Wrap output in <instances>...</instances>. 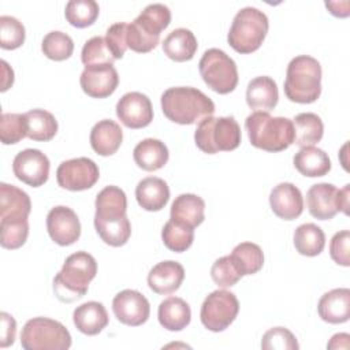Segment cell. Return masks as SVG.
Instances as JSON below:
<instances>
[{"mask_svg":"<svg viewBox=\"0 0 350 350\" xmlns=\"http://www.w3.org/2000/svg\"><path fill=\"white\" fill-rule=\"evenodd\" d=\"M94 206V228L98 237L109 246H123L131 235L126 193L118 186H105L97 194Z\"/></svg>","mask_w":350,"mask_h":350,"instance_id":"obj_1","label":"cell"},{"mask_svg":"<svg viewBox=\"0 0 350 350\" xmlns=\"http://www.w3.org/2000/svg\"><path fill=\"white\" fill-rule=\"evenodd\" d=\"M160 103L165 118L178 124H193L215 112L213 101L201 90L190 86L167 89Z\"/></svg>","mask_w":350,"mask_h":350,"instance_id":"obj_2","label":"cell"},{"mask_svg":"<svg viewBox=\"0 0 350 350\" xmlns=\"http://www.w3.org/2000/svg\"><path fill=\"white\" fill-rule=\"evenodd\" d=\"M97 273V262L88 252L70 254L53 279V291L59 301L74 302L88 293L89 283Z\"/></svg>","mask_w":350,"mask_h":350,"instance_id":"obj_3","label":"cell"},{"mask_svg":"<svg viewBox=\"0 0 350 350\" xmlns=\"http://www.w3.org/2000/svg\"><path fill=\"white\" fill-rule=\"evenodd\" d=\"M250 144L267 152H282L294 144L293 120L271 116L268 112H253L245 120Z\"/></svg>","mask_w":350,"mask_h":350,"instance_id":"obj_4","label":"cell"},{"mask_svg":"<svg viewBox=\"0 0 350 350\" xmlns=\"http://www.w3.org/2000/svg\"><path fill=\"white\" fill-rule=\"evenodd\" d=\"M284 94L293 103L310 104L321 94V66L309 55L290 60L284 79Z\"/></svg>","mask_w":350,"mask_h":350,"instance_id":"obj_5","label":"cell"},{"mask_svg":"<svg viewBox=\"0 0 350 350\" xmlns=\"http://www.w3.org/2000/svg\"><path fill=\"white\" fill-rule=\"evenodd\" d=\"M171 22V11L161 3L146 5L139 15L127 25V48L138 53H146L157 46L160 34Z\"/></svg>","mask_w":350,"mask_h":350,"instance_id":"obj_6","label":"cell"},{"mask_svg":"<svg viewBox=\"0 0 350 350\" xmlns=\"http://www.w3.org/2000/svg\"><path fill=\"white\" fill-rule=\"evenodd\" d=\"M268 27V16L262 11L256 7H243L232 19L227 41L238 53H252L261 46Z\"/></svg>","mask_w":350,"mask_h":350,"instance_id":"obj_7","label":"cell"},{"mask_svg":"<svg viewBox=\"0 0 350 350\" xmlns=\"http://www.w3.org/2000/svg\"><path fill=\"white\" fill-rule=\"evenodd\" d=\"M241 138V127L234 116H208L198 123L194 133L197 148L208 154L234 150Z\"/></svg>","mask_w":350,"mask_h":350,"instance_id":"obj_8","label":"cell"},{"mask_svg":"<svg viewBox=\"0 0 350 350\" xmlns=\"http://www.w3.org/2000/svg\"><path fill=\"white\" fill-rule=\"evenodd\" d=\"M21 345L25 350H67L71 346V335L56 320L34 317L23 325Z\"/></svg>","mask_w":350,"mask_h":350,"instance_id":"obj_9","label":"cell"},{"mask_svg":"<svg viewBox=\"0 0 350 350\" xmlns=\"http://www.w3.org/2000/svg\"><path fill=\"white\" fill-rule=\"evenodd\" d=\"M198 68L206 86L219 94L231 93L238 85L235 62L219 48L206 49L200 59Z\"/></svg>","mask_w":350,"mask_h":350,"instance_id":"obj_10","label":"cell"},{"mask_svg":"<svg viewBox=\"0 0 350 350\" xmlns=\"http://www.w3.org/2000/svg\"><path fill=\"white\" fill-rule=\"evenodd\" d=\"M239 312V302L234 293L215 290L204 299L200 319L202 325L212 332H221L230 327Z\"/></svg>","mask_w":350,"mask_h":350,"instance_id":"obj_11","label":"cell"},{"mask_svg":"<svg viewBox=\"0 0 350 350\" xmlns=\"http://www.w3.org/2000/svg\"><path fill=\"white\" fill-rule=\"evenodd\" d=\"M100 178V170L97 164L88 157L70 159L56 170V179L60 187L71 191H81L90 189Z\"/></svg>","mask_w":350,"mask_h":350,"instance_id":"obj_12","label":"cell"},{"mask_svg":"<svg viewBox=\"0 0 350 350\" xmlns=\"http://www.w3.org/2000/svg\"><path fill=\"white\" fill-rule=\"evenodd\" d=\"M49 168V159L41 150L31 148L21 150L12 161L14 175L31 187L42 186L48 180Z\"/></svg>","mask_w":350,"mask_h":350,"instance_id":"obj_13","label":"cell"},{"mask_svg":"<svg viewBox=\"0 0 350 350\" xmlns=\"http://www.w3.org/2000/svg\"><path fill=\"white\" fill-rule=\"evenodd\" d=\"M112 310L122 324L138 327L149 319L150 305L146 297L139 291L126 288L113 297Z\"/></svg>","mask_w":350,"mask_h":350,"instance_id":"obj_14","label":"cell"},{"mask_svg":"<svg viewBox=\"0 0 350 350\" xmlns=\"http://www.w3.org/2000/svg\"><path fill=\"white\" fill-rule=\"evenodd\" d=\"M46 230L51 239L60 246H70L81 237V223L77 213L64 205H57L48 212Z\"/></svg>","mask_w":350,"mask_h":350,"instance_id":"obj_15","label":"cell"},{"mask_svg":"<svg viewBox=\"0 0 350 350\" xmlns=\"http://www.w3.org/2000/svg\"><path fill=\"white\" fill-rule=\"evenodd\" d=\"M116 116L129 129H142L153 120L149 97L139 92H129L116 103Z\"/></svg>","mask_w":350,"mask_h":350,"instance_id":"obj_16","label":"cell"},{"mask_svg":"<svg viewBox=\"0 0 350 350\" xmlns=\"http://www.w3.org/2000/svg\"><path fill=\"white\" fill-rule=\"evenodd\" d=\"M82 90L93 98H105L111 96L119 83V75L113 64H101L85 67L79 77Z\"/></svg>","mask_w":350,"mask_h":350,"instance_id":"obj_17","label":"cell"},{"mask_svg":"<svg viewBox=\"0 0 350 350\" xmlns=\"http://www.w3.org/2000/svg\"><path fill=\"white\" fill-rule=\"evenodd\" d=\"M269 205L278 217L283 220H294L301 216L304 211V198L295 185L282 182L271 190Z\"/></svg>","mask_w":350,"mask_h":350,"instance_id":"obj_18","label":"cell"},{"mask_svg":"<svg viewBox=\"0 0 350 350\" xmlns=\"http://www.w3.org/2000/svg\"><path fill=\"white\" fill-rule=\"evenodd\" d=\"M309 213L319 220H329L339 212L338 189L332 183H316L306 193Z\"/></svg>","mask_w":350,"mask_h":350,"instance_id":"obj_19","label":"cell"},{"mask_svg":"<svg viewBox=\"0 0 350 350\" xmlns=\"http://www.w3.org/2000/svg\"><path fill=\"white\" fill-rule=\"evenodd\" d=\"M185 279V269L178 261L167 260L156 264L148 273L150 290L160 295L175 293Z\"/></svg>","mask_w":350,"mask_h":350,"instance_id":"obj_20","label":"cell"},{"mask_svg":"<svg viewBox=\"0 0 350 350\" xmlns=\"http://www.w3.org/2000/svg\"><path fill=\"white\" fill-rule=\"evenodd\" d=\"M317 312L325 323H346L350 317V290L342 287L323 294L317 305Z\"/></svg>","mask_w":350,"mask_h":350,"instance_id":"obj_21","label":"cell"},{"mask_svg":"<svg viewBox=\"0 0 350 350\" xmlns=\"http://www.w3.org/2000/svg\"><path fill=\"white\" fill-rule=\"evenodd\" d=\"M279 100L276 82L267 75L253 78L246 88V103L254 112L272 111Z\"/></svg>","mask_w":350,"mask_h":350,"instance_id":"obj_22","label":"cell"},{"mask_svg":"<svg viewBox=\"0 0 350 350\" xmlns=\"http://www.w3.org/2000/svg\"><path fill=\"white\" fill-rule=\"evenodd\" d=\"M170 215L172 221L196 228L205 219V201L197 194H179L171 205Z\"/></svg>","mask_w":350,"mask_h":350,"instance_id":"obj_23","label":"cell"},{"mask_svg":"<svg viewBox=\"0 0 350 350\" xmlns=\"http://www.w3.org/2000/svg\"><path fill=\"white\" fill-rule=\"evenodd\" d=\"M138 205L149 212L161 211L170 200V187L167 182L157 176H148L138 182L135 187Z\"/></svg>","mask_w":350,"mask_h":350,"instance_id":"obj_24","label":"cell"},{"mask_svg":"<svg viewBox=\"0 0 350 350\" xmlns=\"http://www.w3.org/2000/svg\"><path fill=\"white\" fill-rule=\"evenodd\" d=\"M72 320L79 332L93 336L100 334L108 325L109 317L101 302L89 301L75 308Z\"/></svg>","mask_w":350,"mask_h":350,"instance_id":"obj_25","label":"cell"},{"mask_svg":"<svg viewBox=\"0 0 350 350\" xmlns=\"http://www.w3.org/2000/svg\"><path fill=\"white\" fill-rule=\"evenodd\" d=\"M122 141L123 130L111 119H103L92 127L90 145L92 149L100 156H111L116 153L122 145Z\"/></svg>","mask_w":350,"mask_h":350,"instance_id":"obj_26","label":"cell"},{"mask_svg":"<svg viewBox=\"0 0 350 350\" xmlns=\"http://www.w3.org/2000/svg\"><path fill=\"white\" fill-rule=\"evenodd\" d=\"M135 164L144 171H157L163 168L170 157L167 145L156 138H145L133 150Z\"/></svg>","mask_w":350,"mask_h":350,"instance_id":"obj_27","label":"cell"},{"mask_svg":"<svg viewBox=\"0 0 350 350\" xmlns=\"http://www.w3.org/2000/svg\"><path fill=\"white\" fill-rule=\"evenodd\" d=\"M159 323L168 331H182L190 324L191 310L189 304L179 297H170L160 302Z\"/></svg>","mask_w":350,"mask_h":350,"instance_id":"obj_28","label":"cell"},{"mask_svg":"<svg viewBox=\"0 0 350 350\" xmlns=\"http://www.w3.org/2000/svg\"><path fill=\"white\" fill-rule=\"evenodd\" d=\"M197 38L191 30L186 27L172 30L163 41L164 53L174 62L191 60L197 52Z\"/></svg>","mask_w":350,"mask_h":350,"instance_id":"obj_29","label":"cell"},{"mask_svg":"<svg viewBox=\"0 0 350 350\" xmlns=\"http://www.w3.org/2000/svg\"><path fill=\"white\" fill-rule=\"evenodd\" d=\"M293 161L297 171L309 178L324 176L331 171V160L328 154L320 148H301L295 153Z\"/></svg>","mask_w":350,"mask_h":350,"instance_id":"obj_30","label":"cell"},{"mask_svg":"<svg viewBox=\"0 0 350 350\" xmlns=\"http://www.w3.org/2000/svg\"><path fill=\"white\" fill-rule=\"evenodd\" d=\"M31 201L22 189L0 183V219L3 217H29Z\"/></svg>","mask_w":350,"mask_h":350,"instance_id":"obj_31","label":"cell"},{"mask_svg":"<svg viewBox=\"0 0 350 350\" xmlns=\"http://www.w3.org/2000/svg\"><path fill=\"white\" fill-rule=\"evenodd\" d=\"M294 144L305 148L320 142L324 134V124L319 115L313 112H301L293 119Z\"/></svg>","mask_w":350,"mask_h":350,"instance_id":"obj_32","label":"cell"},{"mask_svg":"<svg viewBox=\"0 0 350 350\" xmlns=\"http://www.w3.org/2000/svg\"><path fill=\"white\" fill-rule=\"evenodd\" d=\"M294 246L302 256H319L325 246V234L314 223L301 224L294 231Z\"/></svg>","mask_w":350,"mask_h":350,"instance_id":"obj_33","label":"cell"},{"mask_svg":"<svg viewBox=\"0 0 350 350\" xmlns=\"http://www.w3.org/2000/svg\"><path fill=\"white\" fill-rule=\"evenodd\" d=\"M230 258L242 276L257 273L264 265V253L261 247L253 242H242L237 245L232 249Z\"/></svg>","mask_w":350,"mask_h":350,"instance_id":"obj_34","label":"cell"},{"mask_svg":"<svg viewBox=\"0 0 350 350\" xmlns=\"http://www.w3.org/2000/svg\"><path fill=\"white\" fill-rule=\"evenodd\" d=\"M27 124V137L33 141H49L57 133L56 118L41 108L31 109L25 113Z\"/></svg>","mask_w":350,"mask_h":350,"instance_id":"obj_35","label":"cell"},{"mask_svg":"<svg viewBox=\"0 0 350 350\" xmlns=\"http://www.w3.org/2000/svg\"><path fill=\"white\" fill-rule=\"evenodd\" d=\"M0 245L4 249H19L25 245L29 235L27 217H3L0 219Z\"/></svg>","mask_w":350,"mask_h":350,"instance_id":"obj_36","label":"cell"},{"mask_svg":"<svg viewBox=\"0 0 350 350\" xmlns=\"http://www.w3.org/2000/svg\"><path fill=\"white\" fill-rule=\"evenodd\" d=\"M100 7L94 0H70L64 8L67 22L78 29L93 25L98 16Z\"/></svg>","mask_w":350,"mask_h":350,"instance_id":"obj_37","label":"cell"},{"mask_svg":"<svg viewBox=\"0 0 350 350\" xmlns=\"http://www.w3.org/2000/svg\"><path fill=\"white\" fill-rule=\"evenodd\" d=\"M41 51L48 59L62 62L72 55L74 41L67 33L52 30L42 38Z\"/></svg>","mask_w":350,"mask_h":350,"instance_id":"obj_38","label":"cell"},{"mask_svg":"<svg viewBox=\"0 0 350 350\" xmlns=\"http://www.w3.org/2000/svg\"><path fill=\"white\" fill-rule=\"evenodd\" d=\"M161 239L167 249L182 253L191 246L194 241V228L178 224L170 219L161 230Z\"/></svg>","mask_w":350,"mask_h":350,"instance_id":"obj_39","label":"cell"},{"mask_svg":"<svg viewBox=\"0 0 350 350\" xmlns=\"http://www.w3.org/2000/svg\"><path fill=\"white\" fill-rule=\"evenodd\" d=\"M81 60L85 64V67H90L101 64H113L116 59L113 57L105 42V37L94 36L83 44Z\"/></svg>","mask_w":350,"mask_h":350,"instance_id":"obj_40","label":"cell"},{"mask_svg":"<svg viewBox=\"0 0 350 350\" xmlns=\"http://www.w3.org/2000/svg\"><path fill=\"white\" fill-rule=\"evenodd\" d=\"M27 137V124L25 113H1L0 139L4 145H14Z\"/></svg>","mask_w":350,"mask_h":350,"instance_id":"obj_41","label":"cell"},{"mask_svg":"<svg viewBox=\"0 0 350 350\" xmlns=\"http://www.w3.org/2000/svg\"><path fill=\"white\" fill-rule=\"evenodd\" d=\"M26 31L22 22L10 15L0 16V46L3 49H16L25 42Z\"/></svg>","mask_w":350,"mask_h":350,"instance_id":"obj_42","label":"cell"},{"mask_svg":"<svg viewBox=\"0 0 350 350\" xmlns=\"http://www.w3.org/2000/svg\"><path fill=\"white\" fill-rule=\"evenodd\" d=\"M299 347L294 334L284 327H273L268 329L261 339L264 350H297Z\"/></svg>","mask_w":350,"mask_h":350,"instance_id":"obj_43","label":"cell"},{"mask_svg":"<svg viewBox=\"0 0 350 350\" xmlns=\"http://www.w3.org/2000/svg\"><path fill=\"white\" fill-rule=\"evenodd\" d=\"M211 276L213 282L221 288L237 284L238 280L242 278V275L237 271L234 262L231 261L230 256H223L213 262L211 268Z\"/></svg>","mask_w":350,"mask_h":350,"instance_id":"obj_44","label":"cell"},{"mask_svg":"<svg viewBox=\"0 0 350 350\" xmlns=\"http://www.w3.org/2000/svg\"><path fill=\"white\" fill-rule=\"evenodd\" d=\"M331 258L342 267L350 265V232L349 230L338 231L329 242Z\"/></svg>","mask_w":350,"mask_h":350,"instance_id":"obj_45","label":"cell"},{"mask_svg":"<svg viewBox=\"0 0 350 350\" xmlns=\"http://www.w3.org/2000/svg\"><path fill=\"white\" fill-rule=\"evenodd\" d=\"M127 25L129 23L126 22H118L111 25L107 30L105 42L115 59H122L127 49V42H126Z\"/></svg>","mask_w":350,"mask_h":350,"instance_id":"obj_46","label":"cell"},{"mask_svg":"<svg viewBox=\"0 0 350 350\" xmlns=\"http://www.w3.org/2000/svg\"><path fill=\"white\" fill-rule=\"evenodd\" d=\"M1 320V334H0V347H7L15 342V334H16V321L15 319L7 313L1 312L0 314Z\"/></svg>","mask_w":350,"mask_h":350,"instance_id":"obj_47","label":"cell"},{"mask_svg":"<svg viewBox=\"0 0 350 350\" xmlns=\"http://www.w3.org/2000/svg\"><path fill=\"white\" fill-rule=\"evenodd\" d=\"M325 7L335 16H347L349 15V1H325Z\"/></svg>","mask_w":350,"mask_h":350,"instance_id":"obj_48","label":"cell"},{"mask_svg":"<svg viewBox=\"0 0 350 350\" xmlns=\"http://www.w3.org/2000/svg\"><path fill=\"white\" fill-rule=\"evenodd\" d=\"M350 185H345L343 189L338 190V202H339V211L345 215H349V206H350Z\"/></svg>","mask_w":350,"mask_h":350,"instance_id":"obj_49","label":"cell"},{"mask_svg":"<svg viewBox=\"0 0 350 350\" xmlns=\"http://www.w3.org/2000/svg\"><path fill=\"white\" fill-rule=\"evenodd\" d=\"M349 334H335L328 342V349H347L349 347Z\"/></svg>","mask_w":350,"mask_h":350,"instance_id":"obj_50","label":"cell"},{"mask_svg":"<svg viewBox=\"0 0 350 350\" xmlns=\"http://www.w3.org/2000/svg\"><path fill=\"white\" fill-rule=\"evenodd\" d=\"M1 66H3V81H1V92H5L10 86H12L14 83V71L12 68L8 67L5 60H1Z\"/></svg>","mask_w":350,"mask_h":350,"instance_id":"obj_51","label":"cell"}]
</instances>
